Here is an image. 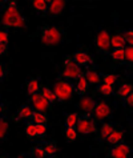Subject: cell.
<instances>
[{
	"label": "cell",
	"mask_w": 133,
	"mask_h": 158,
	"mask_svg": "<svg viewBox=\"0 0 133 158\" xmlns=\"http://www.w3.org/2000/svg\"><path fill=\"white\" fill-rule=\"evenodd\" d=\"M0 158H10V157H8V156H6V154H3V156L0 157Z\"/></svg>",
	"instance_id": "cell-41"
},
{
	"label": "cell",
	"mask_w": 133,
	"mask_h": 158,
	"mask_svg": "<svg viewBox=\"0 0 133 158\" xmlns=\"http://www.w3.org/2000/svg\"><path fill=\"white\" fill-rule=\"evenodd\" d=\"M7 53H8V45H7V44H2V43H0V55L6 56Z\"/></svg>",
	"instance_id": "cell-38"
},
{
	"label": "cell",
	"mask_w": 133,
	"mask_h": 158,
	"mask_svg": "<svg viewBox=\"0 0 133 158\" xmlns=\"http://www.w3.org/2000/svg\"><path fill=\"white\" fill-rule=\"evenodd\" d=\"M96 101L93 100L92 97H88V96H83L81 98H80L77 106L81 109L84 113H87V114H93V112H95V108H96Z\"/></svg>",
	"instance_id": "cell-11"
},
{
	"label": "cell",
	"mask_w": 133,
	"mask_h": 158,
	"mask_svg": "<svg viewBox=\"0 0 133 158\" xmlns=\"http://www.w3.org/2000/svg\"><path fill=\"white\" fill-rule=\"evenodd\" d=\"M88 89H89V82H88V80L85 78V74H83L79 80H76V84H75V93L83 97V96L88 92Z\"/></svg>",
	"instance_id": "cell-15"
},
{
	"label": "cell",
	"mask_w": 133,
	"mask_h": 158,
	"mask_svg": "<svg viewBox=\"0 0 133 158\" xmlns=\"http://www.w3.org/2000/svg\"><path fill=\"white\" fill-rule=\"evenodd\" d=\"M85 74V78L89 82V85H100L101 82H103V78H101L100 73H97L96 71H93V69H88L87 72H84Z\"/></svg>",
	"instance_id": "cell-17"
},
{
	"label": "cell",
	"mask_w": 133,
	"mask_h": 158,
	"mask_svg": "<svg viewBox=\"0 0 133 158\" xmlns=\"http://www.w3.org/2000/svg\"><path fill=\"white\" fill-rule=\"evenodd\" d=\"M114 130L116 129H114L113 124H110V122H103L100 126V139L101 141H106V138H108Z\"/></svg>",
	"instance_id": "cell-18"
},
{
	"label": "cell",
	"mask_w": 133,
	"mask_h": 158,
	"mask_svg": "<svg viewBox=\"0 0 133 158\" xmlns=\"http://www.w3.org/2000/svg\"><path fill=\"white\" fill-rule=\"evenodd\" d=\"M17 158H27V154H25V153H21V154H19V157H17Z\"/></svg>",
	"instance_id": "cell-40"
},
{
	"label": "cell",
	"mask_w": 133,
	"mask_h": 158,
	"mask_svg": "<svg viewBox=\"0 0 133 158\" xmlns=\"http://www.w3.org/2000/svg\"><path fill=\"white\" fill-rule=\"evenodd\" d=\"M122 138H124V131L122 130H114L113 133L106 138L105 142L108 145H110V146H113V145H117L120 142H122Z\"/></svg>",
	"instance_id": "cell-21"
},
{
	"label": "cell",
	"mask_w": 133,
	"mask_h": 158,
	"mask_svg": "<svg viewBox=\"0 0 133 158\" xmlns=\"http://www.w3.org/2000/svg\"><path fill=\"white\" fill-rule=\"evenodd\" d=\"M110 43H112V48L113 49H122L125 48V37H124V33L121 32H116L110 36Z\"/></svg>",
	"instance_id": "cell-16"
},
{
	"label": "cell",
	"mask_w": 133,
	"mask_h": 158,
	"mask_svg": "<svg viewBox=\"0 0 133 158\" xmlns=\"http://www.w3.org/2000/svg\"><path fill=\"white\" fill-rule=\"evenodd\" d=\"M7 7L3 8V17H2V25L4 29L8 28H25L27 27V19L21 14L17 6V2L11 0L6 3Z\"/></svg>",
	"instance_id": "cell-1"
},
{
	"label": "cell",
	"mask_w": 133,
	"mask_h": 158,
	"mask_svg": "<svg viewBox=\"0 0 133 158\" xmlns=\"http://www.w3.org/2000/svg\"><path fill=\"white\" fill-rule=\"evenodd\" d=\"M8 131H10V125H8V121L4 117H2V121H0V137H2V141H6Z\"/></svg>",
	"instance_id": "cell-30"
},
{
	"label": "cell",
	"mask_w": 133,
	"mask_h": 158,
	"mask_svg": "<svg viewBox=\"0 0 133 158\" xmlns=\"http://www.w3.org/2000/svg\"><path fill=\"white\" fill-rule=\"evenodd\" d=\"M25 135L28 138H35L37 137V124H35L33 121H27L25 124Z\"/></svg>",
	"instance_id": "cell-24"
},
{
	"label": "cell",
	"mask_w": 133,
	"mask_h": 158,
	"mask_svg": "<svg viewBox=\"0 0 133 158\" xmlns=\"http://www.w3.org/2000/svg\"><path fill=\"white\" fill-rule=\"evenodd\" d=\"M125 63L133 65V47H125Z\"/></svg>",
	"instance_id": "cell-33"
},
{
	"label": "cell",
	"mask_w": 133,
	"mask_h": 158,
	"mask_svg": "<svg viewBox=\"0 0 133 158\" xmlns=\"http://www.w3.org/2000/svg\"><path fill=\"white\" fill-rule=\"evenodd\" d=\"M112 116V109H110L109 104L106 101L101 100L96 104V108H95V112H93V117H95L96 121H103L109 118Z\"/></svg>",
	"instance_id": "cell-8"
},
{
	"label": "cell",
	"mask_w": 133,
	"mask_h": 158,
	"mask_svg": "<svg viewBox=\"0 0 133 158\" xmlns=\"http://www.w3.org/2000/svg\"><path fill=\"white\" fill-rule=\"evenodd\" d=\"M133 156V149L125 142H120L109 148L108 157L110 158H131Z\"/></svg>",
	"instance_id": "cell-7"
},
{
	"label": "cell",
	"mask_w": 133,
	"mask_h": 158,
	"mask_svg": "<svg viewBox=\"0 0 133 158\" xmlns=\"http://www.w3.org/2000/svg\"><path fill=\"white\" fill-rule=\"evenodd\" d=\"M45 134H47V125H44V124L37 125V137L43 138Z\"/></svg>",
	"instance_id": "cell-37"
},
{
	"label": "cell",
	"mask_w": 133,
	"mask_h": 158,
	"mask_svg": "<svg viewBox=\"0 0 133 158\" xmlns=\"http://www.w3.org/2000/svg\"><path fill=\"white\" fill-rule=\"evenodd\" d=\"M8 69H7V67L4 64H2L0 65V81L2 82H4L6 81V77H7V74H8Z\"/></svg>",
	"instance_id": "cell-36"
},
{
	"label": "cell",
	"mask_w": 133,
	"mask_h": 158,
	"mask_svg": "<svg viewBox=\"0 0 133 158\" xmlns=\"http://www.w3.org/2000/svg\"><path fill=\"white\" fill-rule=\"evenodd\" d=\"M79 118H80L79 113H76V112L68 113V114L65 116V121H64L65 128H76L77 122H79Z\"/></svg>",
	"instance_id": "cell-22"
},
{
	"label": "cell",
	"mask_w": 133,
	"mask_h": 158,
	"mask_svg": "<svg viewBox=\"0 0 133 158\" xmlns=\"http://www.w3.org/2000/svg\"><path fill=\"white\" fill-rule=\"evenodd\" d=\"M77 130L76 128H65L64 130V135H65V139H66V142H69V143H72L75 142L77 139Z\"/></svg>",
	"instance_id": "cell-28"
},
{
	"label": "cell",
	"mask_w": 133,
	"mask_h": 158,
	"mask_svg": "<svg viewBox=\"0 0 133 158\" xmlns=\"http://www.w3.org/2000/svg\"><path fill=\"white\" fill-rule=\"evenodd\" d=\"M44 149H45V154H47L48 158L55 157L56 153L60 150V149L57 148V145H56L55 141H48V142H45V145H44Z\"/></svg>",
	"instance_id": "cell-26"
},
{
	"label": "cell",
	"mask_w": 133,
	"mask_h": 158,
	"mask_svg": "<svg viewBox=\"0 0 133 158\" xmlns=\"http://www.w3.org/2000/svg\"><path fill=\"white\" fill-rule=\"evenodd\" d=\"M35 113V109L32 108V105H21L17 110V116L20 118H25V120H32Z\"/></svg>",
	"instance_id": "cell-20"
},
{
	"label": "cell",
	"mask_w": 133,
	"mask_h": 158,
	"mask_svg": "<svg viewBox=\"0 0 133 158\" xmlns=\"http://www.w3.org/2000/svg\"><path fill=\"white\" fill-rule=\"evenodd\" d=\"M0 43L2 44H10V32H8V29H2V32H0Z\"/></svg>",
	"instance_id": "cell-34"
},
{
	"label": "cell",
	"mask_w": 133,
	"mask_h": 158,
	"mask_svg": "<svg viewBox=\"0 0 133 158\" xmlns=\"http://www.w3.org/2000/svg\"><path fill=\"white\" fill-rule=\"evenodd\" d=\"M40 93H41V96L44 98H47L48 101H49L51 104H53V102H56V101H57L56 94L53 93V90H51L48 86H43L41 90H40Z\"/></svg>",
	"instance_id": "cell-27"
},
{
	"label": "cell",
	"mask_w": 133,
	"mask_h": 158,
	"mask_svg": "<svg viewBox=\"0 0 133 158\" xmlns=\"http://www.w3.org/2000/svg\"><path fill=\"white\" fill-rule=\"evenodd\" d=\"M31 154L35 158H45L47 154H45V149H44V145H36V146L32 148L31 150Z\"/></svg>",
	"instance_id": "cell-31"
},
{
	"label": "cell",
	"mask_w": 133,
	"mask_h": 158,
	"mask_svg": "<svg viewBox=\"0 0 133 158\" xmlns=\"http://www.w3.org/2000/svg\"><path fill=\"white\" fill-rule=\"evenodd\" d=\"M27 84V93H28V97L32 94H36V93H40L41 90V84H40V78L39 77H31L28 80L25 81Z\"/></svg>",
	"instance_id": "cell-13"
},
{
	"label": "cell",
	"mask_w": 133,
	"mask_h": 158,
	"mask_svg": "<svg viewBox=\"0 0 133 158\" xmlns=\"http://www.w3.org/2000/svg\"><path fill=\"white\" fill-rule=\"evenodd\" d=\"M110 57L114 63L118 64H125V49H113L110 52Z\"/></svg>",
	"instance_id": "cell-23"
},
{
	"label": "cell",
	"mask_w": 133,
	"mask_h": 158,
	"mask_svg": "<svg viewBox=\"0 0 133 158\" xmlns=\"http://www.w3.org/2000/svg\"><path fill=\"white\" fill-rule=\"evenodd\" d=\"M124 37H125V41L128 43L129 47H133V29H129L124 33Z\"/></svg>",
	"instance_id": "cell-35"
},
{
	"label": "cell",
	"mask_w": 133,
	"mask_h": 158,
	"mask_svg": "<svg viewBox=\"0 0 133 158\" xmlns=\"http://www.w3.org/2000/svg\"><path fill=\"white\" fill-rule=\"evenodd\" d=\"M53 93L56 94V98L59 102H64V101L69 100L75 94V85L72 81L68 80H57L53 84Z\"/></svg>",
	"instance_id": "cell-4"
},
{
	"label": "cell",
	"mask_w": 133,
	"mask_h": 158,
	"mask_svg": "<svg viewBox=\"0 0 133 158\" xmlns=\"http://www.w3.org/2000/svg\"><path fill=\"white\" fill-rule=\"evenodd\" d=\"M31 121H33L35 124H37V125H40V124L47 125V122H48V117H47L45 113H43V112H36V110H35L33 117H32V120H31Z\"/></svg>",
	"instance_id": "cell-29"
},
{
	"label": "cell",
	"mask_w": 133,
	"mask_h": 158,
	"mask_svg": "<svg viewBox=\"0 0 133 158\" xmlns=\"http://www.w3.org/2000/svg\"><path fill=\"white\" fill-rule=\"evenodd\" d=\"M124 102H127V105H128L129 108H133V92H132L129 96H128L125 100H124Z\"/></svg>",
	"instance_id": "cell-39"
},
{
	"label": "cell",
	"mask_w": 133,
	"mask_h": 158,
	"mask_svg": "<svg viewBox=\"0 0 133 158\" xmlns=\"http://www.w3.org/2000/svg\"><path fill=\"white\" fill-rule=\"evenodd\" d=\"M83 74H84V72H83L81 67L75 63L72 56H66L64 60V69L60 73V78L63 77V80L73 81V80H79Z\"/></svg>",
	"instance_id": "cell-3"
},
{
	"label": "cell",
	"mask_w": 133,
	"mask_h": 158,
	"mask_svg": "<svg viewBox=\"0 0 133 158\" xmlns=\"http://www.w3.org/2000/svg\"><path fill=\"white\" fill-rule=\"evenodd\" d=\"M66 6L65 0H53L49 2V10H48V16H59L63 14L64 8Z\"/></svg>",
	"instance_id": "cell-12"
},
{
	"label": "cell",
	"mask_w": 133,
	"mask_h": 158,
	"mask_svg": "<svg viewBox=\"0 0 133 158\" xmlns=\"http://www.w3.org/2000/svg\"><path fill=\"white\" fill-rule=\"evenodd\" d=\"M133 92V84H129V82H125V84H121L118 86V89L116 90V96L121 100H125L128 96Z\"/></svg>",
	"instance_id": "cell-19"
},
{
	"label": "cell",
	"mask_w": 133,
	"mask_h": 158,
	"mask_svg": "<svg viewBox=\"0 0 133 158\" xmlns=\"http://www.w3.org/2000/svg\"><path fill=\"white\" fill-rule=\"evenodd\" d=\"M97 93L104 96V97H108V96H112L114 93V89L112 85H108V84H104V82H101L100 85H97Z\"/></svg>",
	"instance_id": "cell-25"
},
{
	"label": "cell",
	"mask_w": 133,
	"mask_h": 158,
	"mask_svg": "<svg viewBox=\"0 0 133 158\" xmlns=\"http://www.w3.org/2000/svg\"><path fill=\"white\" fill-rule=\"evenodd\" d=\"M110 36L112 35L109 33L108 29H101L97 32L96 35V48L97 51L101 52V53H109L113 51L112 48V43H110Z\"/></svg>",
	"instance_id": "cell-6"
},
{
	"label": "cell",
	"mask_w": 133,
	"mask_h": 158,
	"mask_svg": "<svg viewBox=\"0 0 133 158\" xmlns=\"http://www.w3.org/2000/svg\"><path fill=\"white\" fill-rule=\"evenodd\" d=\"M72 59L80 67H87V65H89V64H93V57L87 51H76L72 55Z\"/></svg>",
	"instance_id": "cell-10"
},
{
	"label": "cell",
	"mask_w": 133,
	"mask_h": 158,
	"mask_svg": "<svg viewBox=\"0 0 133 158\" xmlns=\"http://www.w3.org/2000/svg\"><path fill=\"white\" fill-rule=\"evenodd\" d=\"M51 158H55V157H51Z\"/></svg>",
	"instance_id": "cell-42"
},
{
	"label": "cell",
	"mask_w": 133,
	"mask_h": 158,
	"mask_svg": "<svg viewBox=\"0 0 133 158\" xmlns=\"http://www.w3.org/2000/svg\"><path fill=\"white\" fill-rule=\"evenodd\" d=\"M76 130H77L79 134H83V135L97 133L96 120H95V117H93V114H87V113H84V114L80 116Z\"/></svg>",
	"instance_id": "cell-5"
},
{
	"label": "cell",
	"mask_w": 133,
	"mask_h": 158,
	"mask_svg": "<svg viewBox=\"0 0 133 158\" xmlns=\"http://www.w3.org/2000/svg\"><path fill=\"white\" fill-rule=\"evenodd\" d=\"M101 78H103V82L104 84H108V85H112L113 86V84H116V81L118 80V76L117 74H112V73H105V74H103L101 76Z\"/></svg>",
	"instance_id": "cell-32"
},
{
	"label": "cell",
	"mask_w": 133,
	"mask_h": 158,
	"mask_svg": "<svg viewBox=\"0 0 133 158\" xmlns=\"http://www.w3.org/2000/svg\"><path fill=\"white\" fill-rule=\"evenodd\" d=\"M31 6H32L33 11L36 12L37 15H40V16L48 15L49 2H47V0H33V2H31Z\"/></svg>",
	"instance_id": "cell-14"
},
{
	"label": "cell",
	"mask_w": 133,
	"mask_h": 158,
	"mask_svg": "<svg viewBox=\"0 0 133 158\" xmlns=\"http://www.w3.org/2000/svg\"><path fill=\"white\" fill-rule=\"evenodd\" d=\"M29 102L32 104V108L36 112H43V113H45L52 105L47 98L43 97L41 93H36V94L29 96Z\"/></svg>",
	"instance_id": "cell-9"
},
{
	"label": "cell",
	"mask_w": 133,
	"mask_h": 158,
	"mask_svg": "<svg viewBox=\"0 0 133 158\" xmlns=\"http://www.w3.org/2000/svg\"><path fill=\"white\" fill-rule=\"evenodd\" d=\"M65 32L56 25H45L40 28V44L43 47H57L63 43Z\"/></svg>",
	"instance_id": "cell-2"
}]
</instances>
